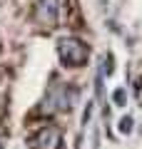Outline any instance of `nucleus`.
<instances>
[{"label":"nucleus","mask_w":142,"mask_h":149,"mask_svg":"<svg viewBox=\"0 0 142 149\" xmlns=\"http://www.w3.org/2000/svg\"><path fill=\"white\" fill-rule=\"evenodd\" d=\"M58 15H60L58 0H37V5H35V20H37V25H40V27H47V30L58 27Z\"/></svg>","instance_id":"obj_3"},{"label":"nucleus","mask_w":142,"mask_h":149,"mask_svg":"<svg viewBox=\"0 0 142 149\" xmlns=\"http://www.w3.org/2000/svg\"><path fill=\"white\" fill-rule=\"evenodd\" d=\"M120 132H132V119L130 117H125V119H122V122H120Z\"/></svg>","instance_id":"obj_5"},{"label":"nucleus","mask_w":142,"mask_h":149,"mask_svg":"<svg viewBox=\"0 0 142 149\" xmlns=\"http://www.w3.org/2000/svg\"><path fill=\"white\" fill-rule=\"evenodd\" d=\"M0 149H3V144H0Z\"/></svg>","instance_id":"obj_7"},{"label":"nucleus","mask_w":142,"mask_h":149,"mask_svg":"<svg viewBox=\"0 0 142 149\" xmlns=\"http://www.w3.org/2000/svg\"><path fill=\"white\" fill-rule=\"evenodd\" d=\"M75 102H77V90L70 87V85H58V87H53L50 95H47L42 109L45 112H65L67 109L70 112Z\"/></svg>","instance_id":"obj_2"},{"label":"nucleus","mask_w":142,"mask_h":149,"mask_svg":"<svg viewBox=\"0 0 142 149\" xmlns=\"http://www.w3.org/2000/svg\"><path fill=\"white\" fill-rule=\"evenodd\" d=\"M115 102H117V104L125 102V90H117V92H115Z\"/></svg>","instance_id":"obj_6"},{"label":"nucleus","mask_w":142,"mask_h":149,"mask_svg":"<svg viewBox=\"0 0 142 149\" xmlns=\"http://www.w3.org/2000/svg\"><path fill=\"white\" fill-rule=\"evenodd\" d=\"M27 144H30V149H58V144H60L58 127H42L40 132H35L27 139Z\"/></svg>","instance_id":"obj_4"},{"label":"nucleus","mask_w":142,"mask_h":149,"mask_svg":"<svg viewBox=\"0 0 142 149\" xmlns=\"http://www.w3.org/2000/svg\"><path fill=\"white\" fill-rule=\"evenodd\" d=\"M58 52H60V60L65 62V67H82L90 57V47L77 40V37H65L60 40L58 45Z\"/></svg>","instance_id":"obj_1"}]
</instances>
